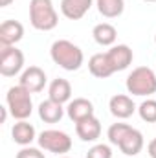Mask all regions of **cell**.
<instances>
[{
  "mask_svg": "<svg viewBox=\"0 0 156 158\" xmlns=\"http://www.w3.org/2000/svg\"><path fill=\"white\" fill-rule=\"evenodd\" d=\"M107 138L112 145H117L119 151L125 155V156H136L142 153L143 145H145V140H143V134L130 127L129 123H112L107 131Z\"/></svg>",
  "mask_w": 156,
  "mask_h": 158,
  "instance_id": "cell-1",
  "label": "cell"
},
{
  "mask_svg": "<svg viewBox=\"0 0 156 158\" xmlns=\"http://www.w3.org/2000/svg\"><path fill=\"white\" fill-rule=\"evenodd\" d=\"M50 57H51V61L57 66H61L66 72H76L84 63L83 50L79 48L77 44H74L72 40H66V39H59L51 44Z\"/></svg>",
  "mask_w": 156,
  "mask_h": 158,
  "instance_id": "cell-2",
  "label": "cell"
},
{
  "mask_svg": "<svg viewBox=\"0 0 156 158\" xmlns=\"http://www.w3.org/2000/svg\"><path fill=\"white\" fill-rule=\"evenodd\" d=\"M30 22L39 31H51L59 24V15L51 0H30Z\"/></svg>",
  "mask_w": 156,
  "mask_h": 158,
  "instance_id": "cell-3",
  "label": "cell"
},
{
  "mask_svg": "<svg viewBox=\"0 0 156 158\" xmlns=\"http://www.w3.org/2000/svg\"><path fill=\"white\" fill-rule=\"evenodd\" d=\"M125 86L127 92L132 96L149 98L156 92V72L149 66H138L127 76Z\"/></svg>",
  "mask_w": 156,
  "mask_h": 158,
  "instance_id": "cell-4",
  "label": "cell"
},
{
  "mask_svg": "<svg viewBox=\"0 0 156 158\" xmlns=\"http://www.w3.org/2000/svg\"><path fill=\"white\" fill-rule=\"evenodd\" d=\"M6 105L9 109V114L17 121L28 119L33 112V101H31V92H28L24 86L17 85L11 86L6 94Z\"/></svg>",
  "mask_w": 156,
  "mask_h": 158,
  "instance_id": "cell-5",
  "label": "cell"
},
{
  "mask_svg": "<svg viewBox=\"0 0 156 158\" xmlns=\"http://www.w3.org/2000/svg\"><path fill=\"white\" fill-rule=\"evenodd\" d=\"M37 142H39L40 149L55 153L59 156L70 153V149H72L70 134L64 132V131H59V129H46V131H42L37 136Z\"/></svg>",
  "mask_w": 156,
  "mask_h": 158,
  "instance_id": "cell-6",
  "label": "cell"
},
{
  "mask_svg": "<svg viewBox=\"0 0 156 158\" xmlns=\"http://www.w3.org/2000/svg\"><path fill=\"white\" fill-rule=\"evenodd\" d=\"M24 68V53L17 46H0V74L4 77H13Z\"/></svg>",
  "mask_w": 156,
  "mask_h": 158,
  "instance_id": "cell-7",
  "label": "cell"
},
{
  "mask_svg": "<svg viewBox=\"0 0 156 158\" xmlns=\"http://www.w3.org/2000/svg\"><path fill=\"white\" fill-rule=\"evenodd\" d=\"M48 83V77H46V72L40 68V66H28L22 74H20V79H18V85L24 86L28 92L31 94H37L40 90H44Z\"/></svg>",
  "mask_w": 156,
  "mask_h": 158,
  "instance_id": "cell-8",
  "label": "cell"
},
{
  "mask_svg": "<svg viewBox=\"0 0 156 158\" xmlns=\"http://www.w3.org/2000/svg\"><path fill=\"white\" fill-rule=\"evenodd\" d=\"M105 53H107V57H109V63H110L114 74L127 70V68L132 64V59H134V53H132V50H130L127 44H114V46H110V50L105 52Z\"/></svg>",
  "mask_w": 156,
  "mask_h": 158,
  "instance_id": "cell-9",
  "label": "cell"
},
{
  "mask_svg": "<svg viewBox=\"0 0 156 158\" xmlns=\"http://www.w3.org/2000/svg\"><path fill=\"white\" fill-rule=\"evenodd\" d=\"M109 109H110V114L117 119L130 118V116L138 110L136 103H134L132 98L127 96V94H116V96H112L110 101H109Z\"/></svg>",
  "mask_w": 156,
  "mask_h": 158,
  "instance_id": "cell-10",
  "label": "cell"
},
{
  "mask_svg": "<svg viewBox=\"0 0 156 158\" xmlns=\"http://www.w3.org/2000/svg\"><path fill=\"white\" fill-rule=\"evenodd\" d=\"M24 37V26L18 20H4L0 24V46H15Z\"/></svg>",
  "mask_w": 156,
  "mask_h": 158,
  "instance_id": "cell-11",
  "label": "cell"
},
{
  "mask_svg": "<svg viewBox=\"0 0 156 158\" xmlns=\"http://www.w3.org/2000/svg\"><path fill=\"white\" fill-rule=\"evenodd\" d=\"M66 116L72 119L74 123H79L83 119L94 116V103L86 98H76L68 103L66 107Z\"/></svg>",
  "mask_w": 156,
  "mask_h": 158,
  "instance_id": "cell-12",
  "label": "cell"
},
{
  "mask_svg": "<svg viewBox=\"0 0 156 158\" xmlns=\"http://www.w3.org/2000/svg\"><path fill=\"white\" fill-rule=\"evenodd\" d=\"M76 134L81 142H96L101 136V121L96 116L79 121L76 123Z\"/></svg>",
  "mask_w": 156,
  "mask_h": 158,
  "instance_id": "cell-13",
  "label": "cell"
},
{
  "mask_svg": "<svg viewBox=\"0 0 156 158\" xmlns=\"http://www.w3.org/2000/svg\"><path fill=\"white\" fill-rule=\"evenodd\" d=\"M92 4L94 0H61V13L68 20H79L90 11Z\"/></svg>",
  "mask_w": 156,
  "mask_h": 158,
  "instance_id": "cell-14",
  "label": "cell"
},
{
  "mask_svg": "<svg viewBox=\"0 0 156 158\" xmlns=\"http://www.w3.org/2000/svg\"><path fill=\"white\" fill-rule=\"evenodd\" d=\"M48 98L57 101V103H61V105L70 103L72 101L70 99L72 98V85H70V81L64 77L53 79L50 83V86H48Z\"/></svg>",
  "mask_w": 156,
  "mask_h": 158,
  "instance_id": "cell-15",
  "label": "cell"
},
{
  "mask_svg": "<svg viewBox=\"0 0 156 158\" xmlns=\"http://www.w3.org/2000/svg\"><path fill=\"white\" fill-rule=\"evenodd\" d=\"M11 138H13L15 143L22 145V147H28V145H31V142L37 138V132H35V127H33L30 121L20 119V121H17V123L13 125V129H11Z\"/></svg>",
  "mask_w": 156,
  "mask_h": 158,
  "instance_id": "cell-16",
  "label": "cell"
},
{
  "mask_svg": "<svg viewBox=\"0 0 156 158\" xmlns=\"http://www.w3.org/2000/svg\"><path fill=\"white\" fill-rule=\"evenodd\" d=\"M64 110L66 109H63L61 103H57L50 98L39 103V118L44 123H59L64 116Z\"/></svg>",
  "mask_w": 156,
  "mask_h": 158,
  "instance_id": "cell-17",
  "label": "cell"
},
{
  "mask_svg": "<svg viewBox=\"0 0 156 158\" xmlns=\"http://www.w3.org/2000/svg\"><path fill=\"white\" fill-rule=\"evenodd\" d=\"M88 70L94 77L97 79H107L114 74L110 63H109V57L107 53H94L90 59H88Z\"/></svg>",
  "mask_w": 156,
  "mask_h": 158,
  "instance_id": "cell-18",
  "label": "cell"
},
{
  "mask_svg": "<svg viewBox=\"0 0 156 158\" xmlns=\"http://www.w3.org/2000/svg\"><path fill=\"white\" fill-rule=\"evenodd\" d=\"M92 37L99 46H114V42L117 39V30L110 22H101V24L94 26Z\"/></svg>",
  "mask_w": 156,
  "mask_h": 158,
  "instance_id": "cell-19",
  "label": "cell"
},
{
  "mask_svg": "<svg viewBox=\"0 0 156 158\" xmlns=\"http://www.w3.org/2000/svg\"><path fill=\"white\" fill-rule=\"evenodd\" d=\"M96 6L105 19H116L125 11V0H96Z\"/></svg>",
  "mask_w": 156,
  "mask_h": 158,
  "instance_id": "cell-20",
  "label": "cell"
},
{
  "mask_svg": "<svg viewBox=\"0 0 156 158\" xmlns=\"http://www.w3.org/2000/svg\"><path fill=\"white\" fill-rule=\"evenodd\" d=\"M138 114L140 118L147 123H156V99H145L140 103L138 107Z\"/></svg>",
  "mask_w": 156,
  "mask_h": 158,
  "instance_id": "cell-21",
  "label": "cell"
},
{
  "mask_svg": "<svg viewBox=\"0 0 156 158\" xmlns=\"http://www.w3.org/2000/svg\"><path fill=\"white\" fill-rule=\"evenodd\" d=\"M86 158H112V149L107 143H96L88 149Z\"/></svg>",
  "mask_w": 156,
  "mask_h": 158,
  "instance_id": "cell-22",
  "label": "cell"
},
{
  "mask_svg": "<svg viewBox=\"0 0 156 158\" xmlns=\"http://www.w3.org/2000/svg\"><path fill=\"white\" fill-rule=\"evenodd\" d=\"M15 158H46V156H44V153H42L40 149L28 145V147H22V149L17 153Z\"/></svg>",
  "mask_w": 156,
  "mask_h": 158,
  "instance_id": "cell-23",
  "label": "cell"
},
{
  "mask_svg": "<svg viewBox=\"0 0 156 158\" xmlns=\"http://www.w3.org/2000/svg\"><path fill=\"white\" fill-rule=\"evenodd\" d=\"M147 153H149V156L151 158H156V138H153V140L149 142V145H147Z\"/></svg>",
  "mask_w": 156,
  "mask_h": 158,
  "instance_id": "cell-24",
  "label": "cell"
},
{
  "mask_svg": "<svg viewBox=\"0 0 156 158\" xmlns=\"http://www.w3.org/2000/svg\"><path fill=\"white\" fill-rule=\"evenodd\" d=\"M13 0H0V7H6V6H9Z\"/></svg>",
  "mask_w": 156,
  "mask_h": 158,
  "instance_id": "cell-25",
  "label": "cell"
},
{
  "mask_svg": "<svg viewBox=\"0 0 156 158\" xmlns=\"http://www.w3.org/2000/svg\"><path fill=\"white\" fill-rule=\"evenodd\" d=\"M143 2H156V0H143Z\"/></svg>",
  "mask_w": 156,
  "mask_h": 158,
  "instance_id": "cell-26",
  "label": "cell"
},
{
  "mask_svg": "<svg viewBox=\"0 0 156 158\" xmlns=\"http://www.w3.org/2000/svg\"><path fill=\"white\" fill-rule=\"evenodd\" d=\"M59 158H70V156H64V155H63V156H59Z\"/></svg>",
  "mask_w": 156,
  "mask_h": 158,
  "instance_id": "cell-27",
  "label": "cell"
},
{
  "mask_svg": "<svg viewBox=\"0 0 156 158\" xmlns=\"http://www.w3.org/2000/svg\"><path fill=\"white\" fill-rule=\"evenodd\" d=\"M154 42H156V35H154Z\"/></svg>",
  "mask_w": 156,
  "mask_h": 158,
  "instance_id": "cell-28",
  "label": "cell"
},
{
  "mask_svg": "<svg viewBox=\"0 0 156 158\" xmlns=\"http://www.w3.org/2000/svg\"><path fill=\"white\" fill-rule=\"evenodd\" d=\"M125 158H130V156H125Z\"/></svg>",
  "mask_w": 156,
  "mask_h": 158,
  "instance_id": "cell-29",
  "label": "cell"
}]
</instances>
